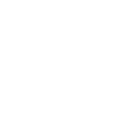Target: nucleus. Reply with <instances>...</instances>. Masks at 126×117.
<instances>
[]
</instances>
